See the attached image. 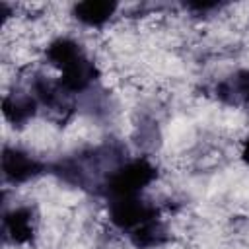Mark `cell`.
Segmentation results:
<instances>
[{
	"label": "cell",
	"instance_id": "277c9868",
	"mask_svg": "<svg viewBox=\"0 0 249 249\" xmlns=\"http://www.w3.org/2000/svg\"><path fill=\"white\" fill-rule=\"evenodd\" d=\"M95 76H97L95 64L86 54L78 62H74L68 68L60 70L58 80H56V86L66 95H70V93H82V91H86L93 84Z\"/></svg>",
	"mask_w": 249,
	"mask_h": 249
},
{
	"label": "cell",
	"instance_id": "5b68a950",
	"mask_svg": "<svg viewBox=\"0 0 249 249\" xmlns=\"http://www.w3.org/2000/svg\"><path fill=\"white\" fill-rule=\"evenodd\" d=\"M117 10H119L117 2L86 0V2H78L72 6V16L86 27H101L115 16Z\"/></svg>",
	"mask_w": 249,
	"mask_h": 249
},
{
	"label": "cell",
	"instance_id": "3957f363",
	"mask_svg": "<svg viewBox=\"0 0 249 249\" xmlns=\"http://www.w3.org/2000/svg\"><path fill=\"white\" fill-rule=\"evenodd\" d=\"M43 171V163L25 150L6 146L2 152V175L8 183L19 185L35 179Z\"/></svg>",
	"mask_w": 249,
	"mask_h": 249
},
{
	"label": "cell",
	"instance_id": "6da1fadb",
	"mask_svg": "<svg viewBox=\"0 0 249 249\" xmlns=\"http://www.w3.org/2000/svg\"><path fill=\"white\" fill-rule=\"evenodd\" d=\"M156 165L146 158H132L113 167L103 183L109 200L142 196V193L156 181Z\"/></svg>",
	"mask_w": 249,
	"mask_h": 249
},
{
	"label": "cell",
	"instance_id": "9c48e42d",
	"mask_svg": "<svg viewBox=\"0 0 249 249\" xmlns=\"http://www.w3.org/2000/svg\"><path fill=\"white\" fill-rule=\"evenodd\" d=\"M216 93L230 105L249 107V70H237L216 86Z\"/></svg>",
	"mask_w": 249,
	"mask_h": 249
},
{
	"label": "cell",
	"instance_id": "30bf717a",
	"mask_svg": "<svg viewBox=\"0 0 249 249\" xmlns=\"http://www.w3.org/2000/svg\"><path fill=\"white\" fill-rule=\"evenodd\" d=\"M241 160L249 165V136L243 140V148H241Z\"/></svg>",
	"mask_w": 249,
	"mask_h": 249
},
{
	"label": "cell",
	"instance_id": "52a82bcc",
	"mask_svg": "<svg viewBox=\"0 0 249 249\" xmlns=\"http://www.w3.org/2000/svg\"><path fill=\"white\" fill-rule=\"evenodd\" d=\"M4 231L14 243H27L33 237V214L25 206L12 208L4 214Z\"/></svg>",
	"mask_w": 249,
	"mask_h": 249
},
{
	"label": "cell",
	"instance_id": "8992f818",
	"mask_svg": "<svg viewBox=\"0 0 249 249\" xmlns=\"http://www.w3.org/2000/svg\"><path fill=\"white\" fill-rule=\"evenodd\" d=\"M45 56H47V62L60 72V70L68 68L70 64L78 62L80 58H84L86 53H84L82 45L76 39H72V37H56L45 49Z\"/></svg>",
	"mask_w": 249,
	"mask_h": 249
},
{
	"label": "cell",
	"instance_id": "ba28073f",
	"mask_svg": "<svg viewBox=\"0 0 249 249\" xmlns=\"http://www.w3.org/2000/svg\"><path fill=\"white\" fill-rule=\"evenodd\" d=\"M39 101L31 93H10L2 101L4 117L14 124H25L29 119L35 117Z\"/></svg>",
	"mask_w": 249,
	"mask_h": 249
},
{
	"label": "cell",
	"instance_id": "7a4b0ae2",
	"mask_svg": "<svg viewBox=\"0 0 249 249\" xmlns=\"http://www.w3.org/2000/svg\"><path fill=\"white\" fill-rule=\"evenodd\" d=\"M152 220H158V208L142 196L109 200V222L121 231L132 233Z\"/></svg>",
	"mask_w": 249,
	"mask_h": 249
}]
</instances>
